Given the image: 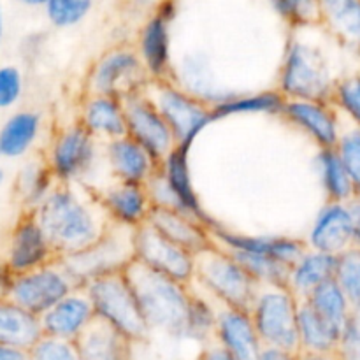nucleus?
Listing matches in <instances>:
<instances>
[{"label":"nucleus","instance_id":"f257e3e1","mask_svg":"<svg viewBox=\"0 0 360 360\" xmlns=\"http://www.w3.org/2000/svg\"><path fill=\"white\" fill-rule=\"evenodd\" d=\"M309 27L295 28L288 39L278 69L276 90L285 98L330 101L334 84L348 70L341 67V56L347 55L327 32L320 39L309 34Z\"/></svg>","mask_w":360,"mask_h":360},{"label":"nucleus","instance_id":"f03ea898","mask_svg":"<svg viewBox=\"0 0 360 360\" xmlns=\"http://www.w3.org/2000/svg\"><path fill=\"white\" fill-rule=\"evenodd\" d=\"M34 214L58 259L90 246L111 225L95 193L79 185L56 183Z\"/></svg>","mask_w":360,"mask_h":360},{"label":"nucleus","instance_id":"7ed1b4c3","mask_svg":"<svg viewBox=\"0 0 360 360\" xmlns=\"http://www.w3.org/2000/svg\"><path fill=\"white\" fill-rule=\"evenodd\" d=\"M125 274L132 285L150 333H162L185 340L186 316L193 297L192 285L179 283L136 262L127 267Z\"/></svg>","mask_w":360,"mask_h":360},{"label":"nucleus","instance_id":"20e7f679","mask_svg":"<svg viewBox=\"0 0 360 360\" xmlns=\"http://www.w3.org/2000/svg\"><path fill=\"white\" fill-rule=\"evenodd\" d=\"M42 158L56 183L86 186L90 190L97 186L95 179L105 169L102 143L77 120L56 127Z\"/></svg>","mask_w":360,"mask_h":360},{"label":"nucleus","instance_id":"39448f33","mask_svg":"<svg viewBox=\"0 0 360 360\" xmlns=\"http://www.w3.org/2000/svg\"><path fill=\"white\" fill-rule=\"evenodd\" d=\"M192 287L217 306L248 309L259 285L241 264L213 243L195 255V278Z\"/></svg>","mask_w":360,"mask_h":360},{"label":"nucleus","instance_id":"423d86ee","mask_svg":"<svg viewBox=\"0 0 360 360\" xmlns=\"http://www.w3.org/2000/svg\"><path fill=\"white\" fill-rule=\"evenodd\" d=\"M94 308L95 320L105 323L132 343L150 338V327L141 313L136 294L125 273L108 274L83 285Z\"/></svg>","mask_w":360,"mask_h":360},{"label":"nucleus","instance_id":"0eeeda50","mask_svg":"<svg viewBox=\"0 0 360 360\" xmlns=\"http://www.w3.org/2000/svg\"><path fill=\"white\" fill-rule=\"evenodd\" d=\"M299 299L285 285L259 287L248 311L264 347L299 354Z\"/></svg>","mask_w":360,"mask_h":360},{"label":"nucleus","instance_id":"6e6552de","mask_svg":"<svg viewBox=\"0 0 360 360\" xmlns=\"http://www.w3.org/2000/svg\"><path fill=\"white\" fill-rule=\"evenodd\" d=\"M60 262L77 287L115 273H125L134 262L132 231L109 225L104 234L86 248L60 257Z\"/></svg>","mask_w":360,"mask_h":360},{"label":"nucleus","instance_id":"1a4fd4ad","mask_svg":"<svg viewBox=\"0 0 360 360\" xmlns=\"http://www.w3.org/2000/svg\"><path fill=\"white\" fill-rule=\"evenodd\" d=\"M146 94L174 134L178 146L192 150L200 134L214 123L213 111L207 104L193 97L172 79L150 81Z\"/></svg>","mask_w":360,"mask_h":360},{"label":"nucleus","instance_id":"9d476101","mask_svg":"<svg viewBox=\"0 0 360 360\" xmlns=\"http://www.w3.org/2000/svg\"><path fill=\"white\" fill-rule=\"evenodd\" d=\"M148 84L150 77L136 48L115 46L91 63L84 81V91L125 98L134 91L146 90Z\"/></svg>","mask_w":360,"mask_h":360},{"label":"nucleus","instance_id":"9b49d317","mask_svg":"<svg viewBox=\"0 0 360 360\" xmlns=\"http://www.w3.org/2000/svg\"><path fill=\"white\" fill-rule=\"evenodd\" d=\"M76 287L62 262L55 260L37 269L13 274L7 285L6 297L27 311L41 316Z\"/></svg>","mask_w":360,"mask_h":360},{"label":"nucleus","instance_id":"f8f14e48","mask_svg":"<svg viewBox=\"0 0 360 360\" xmlns=\"http://www.w3.org/2000/svg\"><path fill=\"white\" fill-rule=\"evenodd\" d=\"M132 245L136 264L179 283H193L195 255L165 239L148 224L132 231Z\"/></svg>","mask_w":360,"mask_h":360},{"label":"nucleus","instance_id":"ddd939ff","mask_svg":"<svg viewBox=\"0 0 360 360\" xmlns=\"http://www.w3.org/2000/svg\"><path fill=\"white\" fill-rule=\"evenodd\" d=\"M55 260H58V253L34 211H21L7 236L0 266L11 274H21Z\"/></svg>","mask_w":360,"mask_h":360},{"label":"nucleus","instance_id":"4468645a","mask_svg":"<svg viewBox=\"0 0 360 360\" xmlns=\"http://www.w3.org/2000/svg\"><path fill=\"white\" fill-rule=\"evenodd\" d=\"M123 109H125V136L132 137L155 158L162 160L165 155L171 153L178 146L174 134L169 129L167 122L160 115L146 90L127 95L123 98Z\"/></svg>","mask_w":360,"mask_h":360},{"label":"nucleus","instance_id":"2eb2a0df","mask_svg":"<svg viewBox=\"0 0 360 360\" xmlns=\"http://www.w3.org/2000/svg\"><path fill=\"white\" fill-rule=\"evenodd\" d=\"M280 116L316 148L336 146L345 123L329 101L315 98H285Z\"/></svg>","mask_w":360,"mask_h":360},{"label":"nucleus","instance_id":"dca6fc26","mask_svg":"<svg viewBox=\"0 0 360 360\" xmlns=\"http://www.w3.org/2000/svg\"><path fill=\"white\" fill-rule=\"evenodd\" d=\"M111 225L136 231L150 218L151 200L146 185L109 179L91 190Z\"/></svg>","mask_w":360,"mask_h":360},{"label":"nucleus","instance_id":"f3484780","mask_svg":"<svg viewBox=\"0 0 360 360\" xmlns=\"http://www.w3.org/2000/svg\"><path fill=\"white\" fill-rule=\"evenodd\" d=\"M174 14V7L171 4H164L143 25L137 35L136 51L150 81L171 79L172 63H174L171 23Z\"/></svg>","mask_w":360,"mask_h":360},{"label":"nucleus","instance_id":"a211bd4d","mask_svg":"<svg viewBox=\"0 0 360 360\" xmlns=\"http://www.w3.org/2000/svg\"><path fill=\"white\" fill-rule=\"evenodd\" d=\"M213 243L227 252L257 253V255L271 257L278 262L290 267L294 260L306 250L304 239L283 234H245L232 231L220 221L210 229Z\"/></svg>","mask_w":360,"mask_h":360},{"label":"nucleus","instance_id":"6ab92c4d","mask_svg":"<svg viewBox=\"0 0 360 360\" xmlns=\"http://www.w3.org/2000/svg\"><path fill=\"white\" fill-rule=\"evenodd\" d=\"M190 148L176 146L171 153L165 155L158 164V172L164 176L165 183L174 195L178 210L188 217L195 218L207 229L217 224L213 217L202 206L195 183H193L192 165H190Z\"/></svg>","mask_w":360,"mask_h":360},{"label":"nucleus","instance_id":"aec40b11","mask_svg":"<svg viewBox=\"0 0 360 360\" xmlns=\"http://www.w3.org/2000/svg\"><path fill=\"white\" fill-rule=\"evenodd\" d=\"M171 79L210 108L227 101L238 91L221 83L210 58L199 51L186 53L179 58V62L172 63Z\"/></svg>","mask_w":360,"mask_h":360},{"label":"nucleus","instance_id":"412c9836","mask_svg":"<svg viewBox=\"0 0 360 360\" xmlns=\"http://www.w3.org/2000/svg\"><path fill=\"white\" fill-rule=\"evenodd\" d=\"M105 172L111 179L146 185L158 171L160 160L129 136L102 144Z\"/></svg>","mask_w":360,"mask_h":360},{"label":"nucleus","instance_id":"4be33fe9","mask_svg":"<svg viewBox=\"0 0 360 360\" xmlns=\"http://www.w3.org/2000/svg\"><path fill=\"white\" fill-rule=\"evenodd\" d=\"M39 319L44 336L76 341L95 322V313L84 288L76 287Z\"/></svg>","mask_w":360,"mask_h":360},{"label":"nucleus","instance_id":"5701e85b","mask_svg":"<svg viewBox=\"0 0 360 360\" xmlns=\"http://www.w3.org/2000/svg\"><path fill=\"white\" fill-rule=\"evenodd\" d=\"M304 243L308 248L340 255L352 246V213L348 202L326 200L316 211L306 234Z\"/></svg>","mask_w":360,"mask_h":360},{"label":"nucleus","instance_id":"b1692460","mask_svg":"<svg viewBox=\"0 0 360 360\" xmlns=\"http://www.w3.org/2000/svg\"><path fill=\"white\" fill-rule=\"evenodd\" d=\"M213 336L234 360H257L264 347L248 309L218 306Z\"/></svg>","mask_w":360,"mask_h":360},{"label":"nucleus","instance_id":"393cba45","mask_svg":"<svg viewBox=\"0 0 360 360\" xmlns=\"http://www.w3.org/2000/svg\"><path fill=\"white\" fill-rule=\"evenodd\" d=\"M76 120L102 144L127 134L123 98L115 95L84 91L77 104Z\"/></svg>","mask_w":360,"mask_h":360},{"label":"nucleus","instance_id":"a878e982","mask_svg":"<svg viewBox=\"0 0 360 360\" xmlns=\"http://www.w3.org/2000/svg\"><path fill=\"white\" fill-rule=\"evenodd\" d=\"M319 25L360 65V0H320Z\"/></svg>","mask_w":360,"mask_h":360},{"label":"nucleus","instance_id":"bb28decb","mask_svg":"<svg viewBox=\"0 0 360 360\" xmlns=\"http://www.w3.org/2000/svg\"><path fill=\"white\" fill-rule=\"evenodd\" d=\"M146 224L165 239L188 250L193 255H199L213 245L210 229L181 211L153 207Z\"/></svg>","mask_w":360,"mask_h":360},{"label":"nucleus","instance_id":"cd10ccee","mask_svg":"<svg viewBox=\"0 0 360 360\" xmlns=\"http://www.w3.org/2000/svg\"><path fill=\"white\" fill-rule=\"evenodd\" d=\"M44 129L41 112L34 109H20L11 112L0 125V158L20 160L39 143Z\"/></svg>","mask_w":360,"mask_h":360},{"label":"nucleus","instance_id":"c85d7f7f","mask_svg":"<svg viewBox=\"0 0 360 360\" xmlns=\"http://www.w3.org/2000/svg\"><path fill=\"white\" fill-rule=\"evenodd\" d=\"M334 269H336V255H329L306 246L304 252L288 267L285 287L299 301H304L316 287L333 280Z\"/></svg>","mask_w":360,"mask_h":360},{"label":"nucleus","instance_id":"c756f323","mask_svg":"<svg viewBox=\"0 0 360 360\" xmlns=\"http://www.w3.org/2000/svg\"><path fill=\"white\" fill-rule=\"evenodd\" d=\"M44 336L41 319L7 297H0V343L30 350Z\"/></svg>","mask_w":360,"mask_h":360},{"label":"nucleus","instance_id":"7c9ffc66","mask_svg":"<svg viewBox=\"0 0 360 360\" xmlns=\"http://www.w3.org/2000/svg\"><path fill=\"white\" fill-rule=\"evenodd\" d=\"M74 343L83 360H132V341L97 320Z\"/></svg>","mask_w":360,"mask_h":360},{"label":"nucleus","instance_id":"2f4dec72","mask_svg":"<svg viewBox=\"0 0 360 360\" xmlns=\"http://www.w3.org/2000/svg\"><path fill=\"white\" fill-rule=\"evenodd\" d=\"M285 97L276 90L236 91L227 101L211 108L214 122L234 116H280Z\"/></svg>","mask_w":360,"mask_h":360},{"label":"nucleus","instance_id":"473e14b6","mask_svg":"<svg viewBox=\"0 0 360 360\" xmlns=\"http://www.w3.org/2000/svg\"><path fill=\"white\" fill-rule=\"evenodd\" d=\"M313 167L316 171V178L322 186L326 200L350 202L354 197H357L350 174L347 172L334 148H316Z\"/></svg>","mask_w":360,"mask_h":360},{"label":"nucleus","instance_id":"72a5a7b5","mask_svg":"<svg viewBox=\"0 0 360 360\" xmlns=\"http://www.w3.org/2000/svg\"><path fill=\"white\" fill-rule=\"evenodd\" d=\"M299 352L308 354H333L338 347L340 330L323 320L306 301L297 308Z\"/></svg>","mask_w":360,"mask_h":360},{"label":"nucleus","instance_id":"f704fd0d","mask_svg":"<svg viewBox=\"0 0 360 360\" xmlns=\"http://www.w3.org/2000/svg\"><path fill=\"white\" fill-rule=\"evenodd\" d=\"M56 181L53 179L44 158H32L18 171L14 193L21 204V211H34L48 197Z\"/></svg>","mask_w":360,"mask_h":360},{"label":"nucleus","instance_id":"c9c22d12","mask_svg":"<svg viewBox=\"0 0 360 360\" xmlns=\"http://www.w3.org/2000/svg\"><path fill=\"white\" fill-rule=\"evenodd\" d=\"M323 320L330 323L333 327H336L341 333V327L345 326V322L348 320L350 313L354 311V306H352L350 299L347 297L343 290H341L340 285L336 283V280H329L326 283H322L320 287H316L308 297L304 299Z\"/></svg>","mask_w":360,"mask_h":360},{"label":"nucleus","instance_id":"e433bc0d","mask_svg":"<svg viewBox=\"0 0 360 360\" xmlns=\"http://www.w3.org/2000/svg\"><path fill=\"white\" fill-rule=\"evenodd\" d=\"M329 102L345 123L360 127V65L341 74L334 84Z\"/></svg>","mask_w":360,"mask_h":360},{"label":"nucleus","instance_id":"4c0bfd02","mask_svg":"<svg viewBox=\"0 0 360 360\" xmlns=\"http://www.w3.org/2000/svg\"><path fill=\"white\" fill-rule=\"evenodd\" d=\"M229 253L241 264L243 269L255 280L259 287H276V285H285V281H287L288 266L271 259V257L245 252Z\"/></svg>","mask_w":360,"mask_h":360},{"label":"nucleus","instance_id":"58836bf2","mask_svg":"<svg viewBox=\"0 0 360 360\" xmlns=\"http://www.w3.org/2000/svg\"><path fill=\"white\" fill-rule=\"evenodd\" d=\"M217 311L218 306L193 288V297L186 316V340H207L214 333Z\"/></svg>","mask_w":360,"mask_h":360},{"label":"nucleus","instance_id":"ea45409f","mask_svg":"<svg viewBox=\"0 0 360 360\" xmlns=\"http://www.w3.org/2000/svg\"><path fill=\"white\" fill-rule=\"evenodd\" d=\"M334 280L350 299L354 309L360 308V248L350 246L336 255Z\"/></svg>","mask_w":360,"mask_h":360},{"label":"nucleus","instance_id":"a19ab883","mask_svg":"<svg viewBox=\"0 0 360 360\" xmlns=\"http://www.w3.org/2000/svg\"><path fill=\"white\" fill-rule=\"evenodd\" d=\"M334 150L350 174L355 195L360 197V127L343 123L340 139H338Z\"/></svg>","mask_w":360,"mask_h":360},{"label":"nucleus","instance_id":"79ce46f5","mask_svg":"<svg viewBox=\"0 0 360 360\" xmlns=\"http://www.w3.org/2000/svg\"><path fill=\"white\" fill-rule=\"evenodd\" d=\"M94 0H48L46 18L55 28H72L90 14Z\"/></svg>","mask_w":360,"mask_h":360},{"label":"nucleus","instance_id":"37998d69","mask_svg":"<svg viewBox=\"0 0 360 360\" xmlns=\"http://www.w3.org/2000/svg\"><path fill=\"white\" fill-rule=\"evenodd\" d=\"M271 2L278 14L294 28L319 23L320 0H271Z\"/></svg>","mask_w":360,"mask_h":360},{"label":"nucleus","instance_id":"c03bdc74","mask_svg":"<svg viewBox=\"0 0 360 360\" xmlns=\"http://www.w3.org/2000/svg\"><path fill=\"white\" fill-rule=\"evenodd\" d=\"M25 74L16 63L0 65V111H7L20 104L25 95Z\"/></svg>","mask_w":360,"mask_h":360},{"label":"nucleus","instance_id":"a18cd8bd","mask_svg":"<svg viewBox=\"0 0 360 360\" xmlns=\"http://www.w3.org/2000/svg\"><path fill=\"white\" fill-rule=\"evenodd\" d=\"M30 360H83L74 341L42 336L30 348Z\"/></svg>","mask_w":360,"mask_h":360},{"label":"nucleus","instance_id":"49530a36","mask_svg":"<svg viewBox=\"0 0 360 360\" xmlns=\"http://www.w3.org/2000/svg\"><path fill=\"white\" fill-rule=\"evenodd\" d=\"M336 350L343 360H360V308H355L341 327Z\"/></svg>","mask_w":360,"mask_h":360},{"label":"nucleus","instance_id":"de8ad7c7","mask_svg":"<svg viewBox=\"0 0 360 360\" xmlns=\"http://www.w3.org/2000/svg\"><path fill=\"white\" fill-rule=\"evenodd\" d=\"M348 206L352 213V246L360 248V197H354Z\"/></svg>","mask_w":360,"mask_h":360},{"label":"nucleus","instance_id":"09e8293b","mask_svg":"<svg viewBox=\"0 0 360 360\" xmlns=\"http://www.w3.org/2000/svg\"><path fill=\"white\" fill-rule=\"evenodd\" d=\"M0 360H30V350L0 343Z\"/></svg>","mask_w":360,"mask_h":360},{"label":"nucleus","instance_id":"8fccbe9b","mask_svg":"<svg viewBox=\"0 0 360 360\" xmlns=\"http://www.w3.org/2000/svg\"><path fill=\"white\" fill-rule=\"evenodd\" d=\"M295 355L297 354H290V352L281 350V348L262 347L257 360H295Z\"/></svg>","mask_w":360,"mask_h":360},{"label":"nucleus","instance_id":"3c124183","mask_svg":"<svg viewBox=\"0 0 360 360\" xmlns=\"http://www.w3.org/2000/svg\"><path fill=\"white\" fill-rule=\"evenodd\" d=\"M202 360H234V359H232L231 355H229L227 352L224 350V348L211 347V348H207L206 352H204Z\"/></svg>","mask_w":360,"mask_h":360},{"label":"nucleus","instance_id":"603ef678","mask_svg":"<svg viewBox=\"0 0 360 360\" xmlns=\"http://www.w3.org/2000/svg\"><path fill=\"white\" fill-rule=\"evenodd\" d=\"M13 274L7 273L2 266H0V297H6V290H7V285H9V280Z\"/></svg>","mask_w":360,"mask_h":360},{"label":"nucleus","instance_id":"864d4df0","mask_svg":"<svg viewBox=\"0 0 360 360\" xmlns=\"http://www.w3.org/2000/svg\"><path fill=\"white\" fill-rule=\"evenodd\" d=\"M295 360H330L329 354H308V352H299Z\"/></svg>","mask_w":360,"mask_h":360},{"label":"nucleus","instance_id":"5fc2aeb1","mask_svg":"<svg viewBox=\"0 0 360 360\" xmlns=\"http://www.w3.org/2000/svg\"><path fill=\"white\" fill-rule=\"evenodd\" d=\"M20 4H23V6L27 7H44V4L48 2V0H18Z\"/></svg>","mask_w":360,"mask_h":360},{"label":"nucleus","instance_id":"6e6d98bb","mask_svg":"<svg viewBox=\"0 0 360 360\" xmlns=\"http://www.w3.org/2000/svg\"><path fill=\"white\" fill-rule=\"evenodd\" d=\"M4 34H6V23H4V13L2 7H0V49H2L4 44Z\"/></svg>","mask_w":360,"mask_h":360},{"label":"nucleus","instance_id":"4d7b16f0","mask_svg":"<svg viewBox=\"0 0 360 360\" xmlns=\"http://www.w3.org/2000/svg\"><path fill=\"white\" fill-rule=\"evenodd\" d=\"M4 181H6V174H4V171L0 169V188L4 186Z\"/></svg>","mask_w":360,"mask_h":360}]
</instances>
